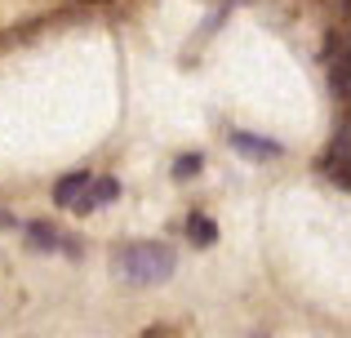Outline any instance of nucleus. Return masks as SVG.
<instances>
[{
	"label": "nucleus",
	"mask_w": 351,
	"mask_h": 338,
	"mask_svg": "<svg viewBox=\"0 0 351 338\" xmlns=\"http://www.w3.org/2000/svg\"><path fill=\"white\" fill-rule=\"evenodd\" d=\"M89 187H94V178H89V173H71V178H62L58 187H53V196H58V205L89 209Z\"/></svg>",
	"instance_id": "obj_2"
},
{
	"label": "nucleus",
	"mask_w": 351,
	"mask_h": 338,
	"mask_svg": "<svg viewBox=\"0 0 351 338\" xmlns=\"http://www.w3.org/2000/svg\"><path fill=\"white\" fill-rule=\"evenodd\" d=\"M107 200H116V182L112 178H94V187H89V209L107 205Z\"/></svg>",
	"instance_id": "obj_6"
},
{
	"label": "nucleus",
	"mask_w": 351,
	"mask_h": 338,
	"mask_svg": "<svg viewBox=\"0 0 351 338\" xmlns=\"http://www.w3.org/2000/svg\"><path fill=\"white\" fill-rule=\"evenodd\" d=\"M232 147H236V152H245V156H258V160L280 156V143H271V138H254V134H245V130H236V134H232Z\"/></svg>",
	"instance_id": "obj_3"
},
{
	"label": "nucleus",
	"mask_w": 351,
	"mask_h": 338,
	"mask_svg": "<svg viewBox=\"0 0 351 338\" xmlns=\"http://www.w3.org/2000/svg\"><path fill=\"white\" fill-rule=\"evenodd\" d=\"M187 236H191L196 245H214V241H218V227L209 223L205 214H191V218H187Z\"/></svg>",
	"instance_id": "obj_4"
},
{
	"label": "nucleus",
	"mask_w": 351,
	"mask_h": 338,
	"mask_svg": "<svg viewBox=\"0 0 351 338\" xmlns=\"http://www.w3.org/2000/svg\"><path fill=\"white\" fill-rule=\"evenodd\" d=\"M27 236H32L36 250H58V245H62V236L53 232L49 223H32V227H27Z\"/></svg>",
	"instance_id": "obj_5"
},
{
	"label": "nucleus",
	"mask_w": 351,
	"mask_h": 338,
	"mask_svg": "<svg viewBox=\"0 0 351 338\" xmlns=\"http://www.w3.org/2000/svg\"><path fill=\"white\" fill-rule=\"evenodd\" d=\"M334 89H338V98H347V62L343 58L334 62Z\"/></svg>",
	"instance_id": "obj_8"
},
{
	"label": "nucleus",
	"mask_w": 351,
	"mask_h": 338,
	"mask_svg": "<svg viewBox=\"0 0 351 338\" xmlns=\"http://www.w3.org/2000/svg\"><path fill=\"white\" fill-rule=\"evenodd\" d=\"M178 267V254L169 245H156V241H143V245H129L125 254H116V271L134 285H160V280L173 276Z\"/></svg>",
	"instance_id": "obj_1"
},
{
	"label": "nucleus",
	"mask_w": 351,
	"mask_h": 338,
	"mask_svg": "<svg viewBox=\"0 0 351 338\" xmlns=\"http://www.w3.org/2000/svg\"><path fill=\"white\" fill-rule=\"evenodd\" d=\"M200 165H205L200 156H182L178 165H173V178H191V173H200Z\"/></svg>",
	"instance_id": "obj_7"
}]
</instances>
